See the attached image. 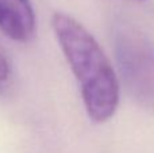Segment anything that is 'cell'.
Instances as JSON below:
<instances>
[{"label": "cell", "mask_w": 154, "mask_h": 153, "mask_svg": "<svg viewBox=\"0 0 154 153\" xmlns=\"http://www.w3.org/2000/svg\"><path fill=\"white\" fill-rule=\"evenodd\" d=\"M51 27L80 86L88 117L96 123L108 121L119 105V83L109 60L95 37L75 18L56 12Z\"/></svg>", "instance_id": "6da1fadb"}, {"label": "cell", "mask_w": 154, "mask_h": 153, "mask_svg": "<svg viewBox=\"0 0 154 153\" xmlns=\"http://www.w3.org/2000/svg\"><path fill=\"white\" fill-rule=\"evenodd\" d=\"M115 57L131 98L141 107L154 108V42L138 27L112 29Z\"/></svg>", "instance_id": "7a4b0ae2"}, {"label": "cell", "mask_w": 154, "mask_h": 153, "mask_svg": "<svg viewBox=\"0 0 154 153\" xmlns=\"http://www.w3.org/2000/svg\"><path fill=\"white\" fill-rule=\"evenodd\" d=\"M37 19L30 0H0V30L15 42H29L35 34Z\"/></svg>", "instance_id": "3957f363"}, {"label": "cell", "mask_w": 154, "mask_h": 153, "mask_svg": "<svg viewBox=\"0 0 154 153\" xmlns=\"http://www.w3.org/2000/svg\"><path fill=\"white\" fill-rule=\"evenodd\" d=\"M11 73V67L8 58L2 50H0V83H4L8 80Z\"/></svg>", "instance_id": "277c9868"}]
</instances>
